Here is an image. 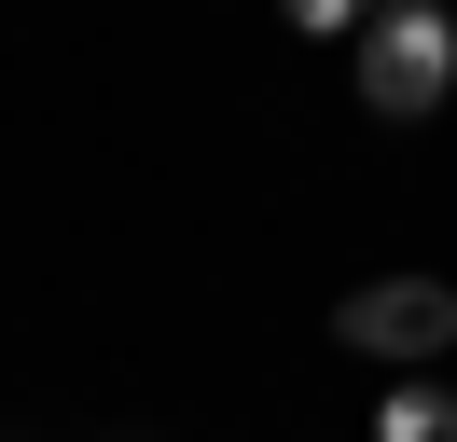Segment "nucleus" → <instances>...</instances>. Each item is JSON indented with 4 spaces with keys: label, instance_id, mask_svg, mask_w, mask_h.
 I'll return each mask as SVG.
<instances>
[{
    "label": "nucleus",
    "instance_id": "nucleus-1",
    "mask_svg": "<svg viewBox=\"0 0 457 442\" xmlns=\"http://www.w3.org/2000/svg\"><path fill=\"white\" fill-rule=\"evenodd\" d=\"M444 97H457V14L374 0V28H361V110L374 125H429Z\"/></svg>",
    "mask_w": 457,
    "mask_h": 442
},
{
    "label": "nucleus",
    "instance_id": "nucleus-2",
    "mask_svg": "<svg viewBox=\"0 0 457 442\" xmlns=\"http://www.w3.org/2000/svg\"><path fill=\"white\" fill-rule=\"evenodd\" d=\"M333 332L361 359H429V346H457V291H444V276H374V291L333 304Z\"/></svg>",
    "mask_w": 457,
    "mask_h": 442
},
{
    "label": "nucleus",
    "instance_id": "nucleus-3",
    "mask_svg": "<svg viewBox=\"0 0 457 442\" xmlns=\"http://www.w3.org/2000/svg\"><path fill=\"white\" fill-rule=\"evenodd\" d=\"M374 442H457V401H444V387H388Z\"/></svg>",
    "mask_w": 457,
    "mask_h": 442
},
{
    "label": "nucleus",
    "instance_id": "nucleus-4",
    "mask_svg": "<svg viewBox=\"0 0 457 442\" xmlns=\"http://www.w3.org/2000/svg\"><path fill=\"white\" fill-rule=\"evenodd\" d=\"M278 14L305 28V42H361V28H374V0H278Z\"/></svg>",
    "mask_w": 457,
    "mask_h": 442
}]
</instances>
